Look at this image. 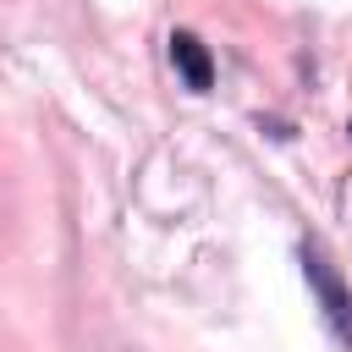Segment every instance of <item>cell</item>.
<instances>
[{
  "instance_id": "obj_3",
  "label": "cell",
  "mask_w": 352,
  "mask_h": 352,
  "mask_svg": "<svg viewBox=\"0 0 352 352\" xmlns=\"http://www.w3.org/2000/svg\"><path fill=\"white\" fill-rule=\"evenodd\" d=\"M346 132H352V126H346Z\"/></svg>"
},
{
  "instance_id": "obj_2",
  "label": "cell",
  "mask_w": 352,
  "mask_h": 352,
  "mask_svg": "<svg viewBox=\"0 0 352 352\" xmlns=\"http://www.w3.org/2000/svg\"><path fill=\"white\" fill-rule=\"evenodd\" d=\"M170 60H176V72L187 77V88H209L214 82V66H209V50L198 44V33H170Z\"/></svg>"
},
{
  "instance_id": "obj_1",
  "label": "cell",
  "mask_w": 352,
  "mask_h": 352,
  "mask_svg": "<svg viewBox=\"0 0 352 352\" xmlns=\"http://www.w3.org/2000/svg\"><path fill=\"white\" fill-rule=\"evenodd\" d=\"M302 275H308V286H314V297H319L330 330L352 346V292H346V280L336 275V264L324 258V248H314V242L302 248Z\"/></svg>"
}]
</instances>
